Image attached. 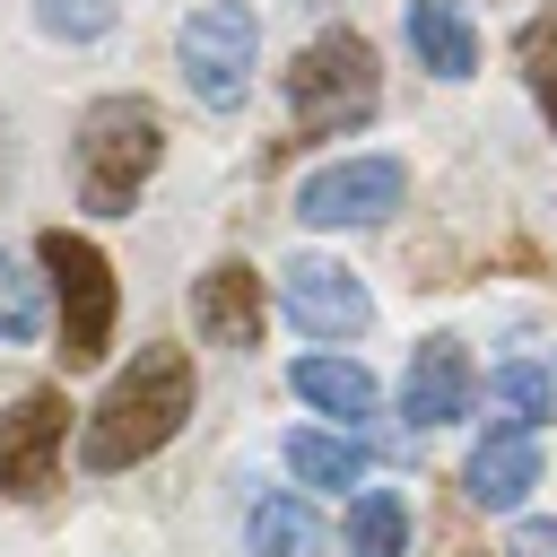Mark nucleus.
<instances>
[{
  "mask_svg": "<svg viewBox=\"0 0 557 557\" xmlns=\"http://www.w3.org/2000/svg\"><path fill=\"white\" fill-rule=\"evenodd\" d=\"M191 313H200V331H209L218 348H261V313H270V296H261V278H252L244 261H218V270L191 287Z\"/></svg>",
  "mask_w": 557,
  "mask_h": 557,
  "instance_id": "nucleus-11",
  "label": "nucleus"
},
{
  "mask_svg": "<svg viewBox=\"0 0 557 557\" xmlns=\"http://www.w3.org/2000/svg\"><path fill=\"white\" fill-rule=\"evenodd\" d=\"M400 191H409V165L400 157H339V165L305 174L296 218L305 226H374V218L400 209Z\"/></svg>",
  "mask_w": 557,
  "mask_h": 557,
  "instance_id": "nucleus-6",
  "label": "nucleus"
},
{
  "mask_svg": "<svg viewBox=\"0 0 557 557\" xmlns=\"http://www.w3.org/2000/svg\"><path fill=\"white\" fill-rule=\"evenodd\" d=\"M191 418V357L183 348H139L113 383H104V400L87 409V435H78V461L96 470V479H113V470H131V461H148L157 444H174V426Z\"/></svg>",
  "mask_w": 557,
  "mask_h": 557,
  "instance_id": "nucleus-1",
  "label": "nucleus"
},
{
  "mask_svg": "<svg viewBox=\"0 0 557 557\" xmlns=\"http://www.w3.org/2000/svg\"><path fill=\"white\" fill-rule=\"evenodd\" d=\"M157 157H165V122H157V104H139V96H96V104L78 113V139H70L78 209L122 218V209L139 200V183L157 174Z\"/></svg>",
  "mask_w": 557,
  "mask_h": 557,
  "instance_id": "nucleus-2",
  "label": "nucleus"
},
{
  "mask_svg": "<svg viewBox=\"0 0 557 557\" xmlns=\"http://www.w3.org/2000/svg\"><path fill=\"white\" fill-rule=\"evenodd\" d=\"M278 305H287V322H296L305 339H357V331L374 322L366 287H357L339 261H313V252L278 270Z\"/></svg>",
  "mask_w": 557,
  "mask_h": 557,
  "instance_id": "nucleus-7",
  "label": "nucleus"
},
{
  "mask_svg": "<svg viewBox=\"0 0 557 557\" xmlns=\"http://www.w3.org/2000/svg\"><path fill=\"white\" fill-rule=\"evenodd\" d=\"M61 435H70V400L61 392H26L0 418V487L9 496H44L52 461H61Z\"/></svg>",
  "mask_w": 557,
  "mask_h": 557,
  "instance_id": "nucleus-8",
  "label": "nucleus"
},
{
  "mask_svg": "<svg viewBox=\"0 0 557 557\" xmlns=\"http://www.w3.org/2000/svg\"><path fill=\"white\" fill-rule=\"evenodd\" d=\"M505 557H557V522H522Z\"/></svg>",
  "mask_w": 557,
  "mask_h": 557,
  "instance_id": "nucleus-21",
  "label": "nucleus"
},
{
  "mask_svg": "<svg viewBox=\"0 0 557 557\" xmlns=\"http://www.w3.org/2000/svg\"><path fill=\"white\" fill-rule=\"evenodd\" d=\"M44 278H52V305H61V357L70 366H96L104 339H113V261L87 235L52 226L44 235Z\"/></svg>",
  "mask_w": 557,
  "mask_h": 557,
  "instance_id": "nucleus-5",
  "label": "nucleus"
},
{
  "mask_svg": "<svg viewBox=\"0 0 557 557\" xmlns=\"http://www.w3.org/2000/svg\"><path fill=\"white\" fill-rule=\"evenodd\" d=\"M322 548V522L305 496H261L252 505V557H313Z\"/></svg>",
  "mask_w": 557,
  "mask_h": 557,
  "instance_id": "nucleus-15",
  "label": "nucleus"
},
{
  "mask_svg": "<svg viewBox=\"0 0 557 557\" xmlns=\"http://www.w3.org/2000/svg\"><path fill=\"white\" fill-rule=\"evenodd\" d=\"M374 104H383V70H374L366 35L331 26V35H313L287 61V122H296V139H339V131L374 122Z\"/></svg>",
  "mask_w": 557,
  "mask_h": 557,
  "instance_id": "nucleus-3",
  "label": "nucleus"
},
{
  "mask_svg": "<svg viewBox=\"0 0 557 557\" xmlns=\"http://www.w3.org/2000/svg\"><path fill=\"white\" fill-rule=\"evenodd\" d=\"M287 470H296L305 487H357L366 444H357V435H287Z\"/></svg>",
  "mask_w": 557,
  "mask_h": 557,
  "instance_id": "nucleus-17",
  "label": "nucleus"
},
{
  "mask_svg": "<svg viewBox=\"0 0 557 557\" xmlns=\"http://www.w3.org/2000/svg\"><path fill=\"white\" fill-rule=\"evenodd\" d=\"M0 339H9V348L44 339V278H35L17 252H0Z\"/></svg>",
  "mask_w": 557,
  "mask_h": 557,
  "instance_id": "nucleus-18",
  "label": "nucleus"
},
{
  "mask_svg": "<svg viewBox=\"0 0 557 557\" xmlns=\"http://www.w3.org/2000/svg\"><path fill=\"white\" fill-rule=\"evenodd\" d=\"M296 392L313 400V409H331V418H374V374L357 366V357H296Z\"/></svg>",
  "mask_w": 557,
  "mask_h": 557,
  "instance_id": "nucleus-13",
  "label": "nucleus"
},
{
  "mask_svg": "<svg viewBox=\"0 0 557 557\" xmlns=\"http://www.w3.org/2000/svg\"><path fill=\"white\" fill-rule=\"evenodd\" d=\"M174 61H183V87H191L209 113H235L244 87H252V61H261V17H252L244 0H209V9L183 17Z\"/></svg>",
  "mask_w": 557,
  "mask_h": 557,
  "instance_id": "nucleus-4",
  "label": "nucleus"
},
{
  "mask_svg": "<svg viewBox=\"0 0 557 557\" xmlns=\"http://www.w3.org/2000/svg\"><path fill=\"white\" fill-rule=\"evenodd\" d=\"M470 400H479L470 348H461V339H418V357H409V374H400V409H409L418 426H453Z\"/></svg>",
  "mask_w": 557,
  "mask_h": 557,
  "instance_id": "nucleus-9",
  "label": "nucleus"
},
{
  "mask_svg": "<svg viewBox=\"0 0 557 557\" xmlns=\"http://www.w3.org/2000/svg\"><path fill=\"white\" fill-rule=\"evenodd\" d=\"M487 400H505V409H513V426H540V418H557V366L513 357V366H496V374H487Z\"/></svg>",
  "mask_w": 557,
  "mask_h": 557,
  "instance_id": "nucleus-16",
  "label": "nucleus"
},
{
  "mask_svg": "<svg viewBox=\"0 0 557 557\" xmlns=\"http://www.w3.org/2000/svg\"><path fill=\"white\" fill-rule=\"evenodd\" d=\"M522 78H531V96H540V113L557 131V9L522 26Z\"/></svg>",
  "mask_w": 557,
  "mask_h": 557,
  "instance_id": "nucleus-19",
  "label": "nucleus"
},
{
  "mask_svg": "<svg viewBox=\"0 0 557 557\" xmlns=\"http://www.w3.org/2000/svg\"><path fill=\"white\" fill-rule=\"evenodd\" d=\"M461 487H470V505H487V513H505V505H522L531 487H540V435L531 426H487V444L470 453V470H461Z\"/></svg>",
  "mask_w": 557,
  "mask_h": 557,
  "instance_id": "nucleus-10",
  "label": "nucleus"
},
{
  "mask_svg": "<svg viewBox=\"0 0 557 557\" xmlns=\"http://www.w3.org/2000/svg\"><path fill=\"white\" fill-rule=\"evenodd\" d=\"M35 17H44V35H61V44H96V35L122 17V0H35Z\"/></svg>",
  "mask_w": 557,
  "mask_h": 557,
  "instance_id": "nucleus-20",
  "label": "nucleus"
},
{
  "mask_svg": "<svg viewBox=\"0 0 557 557\" xmlns=\"http://www.w3.org/2000/svg\"><path fill=\"white\" fill-rule=\"evenodd\" d=\"M409 52H418V70H435V78H470V70H479V26H470V9H461V0H409Z\"/></svg>",
  "mask_w": 557,
  "mask_h": 557,
  "instance_id": "nucleus-12",
  "label": "nucleus"
},
{
  "mask_svg": "<svg viewBox=\"0 0 557 557\" xmlns=\"http://www.w3.org/2000/svg\"><path fill=\"white\" fill-rule=\"evenodd\" d=\"M339 540H348V557H400V548H409V505H400V487H357Z\"/></svg>",
  "mask_w": 557,
  "mask_h": 557,
  "instance_id": "nucleus-14",
  "label": "nucleus"
}]
</instances>
